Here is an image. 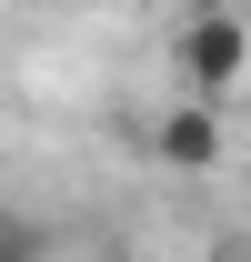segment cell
I'll return each instance as SVG.
<instances>
[{
	"instance_id": "1",
	"label": "cell",
	"mask_w": 251,
	"mask_h": 262,
	"mask_svg": "<svg viewBox=\"0 0 251 262\" xmlns=\"http://www.w3.org/2000/svg\"><path fill=\"white\" fill-rule=\"evenodd\" d=\"M251 71V20H231V10H201V20H181V91L201 101V111H221V91Z\"/></svg>"
},
{
	"instance_id": "2",
	"label": "cell",
	"mask_w": 251,
	"mask_h": 262,
	"mask_svg": "<svg viewBox=\"0 0 251 262\" xmlns=\"http://www.w3.org/2000/svg\"><path fill=\"white\" fill-rule=\"evenodd\" d=\"M151 151H161L171 171H211V162H221V111H201V101H181V111H161Z\"/></svg>"
},
{
	"instance_id": "3",
	"label": "cell",
	"mask_w": 251,
	"mask_h": 262,
	"mask_svg": "<svg viewBox=\"0 0 251 262\" xmlns=\"http://www.w3.org/2000/svg\"><path fill=\"white\" fill-rule=\"evenodd\" d=\"M0 262H40V242H31V222H10V212H0Z\"/></svg>"
},
{
	"instance_id": "4",
	"label": "cell",
	"mask_w": 251,
	"mask_h": 262,
	"mask_svg": "<svg viewBox=\"0 0 251 262\" xmlns=\"http://www.w3.org/2000/svg\"><path fill=\"white\" fill-rule=\"evenodd\" d=\"M211 262H251V232H231V242H221V252Z\"/></svg>"
}]
</instances>
